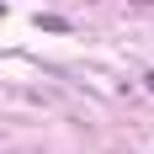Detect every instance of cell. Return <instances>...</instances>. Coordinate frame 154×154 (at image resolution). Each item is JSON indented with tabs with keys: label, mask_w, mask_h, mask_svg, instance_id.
I'll return each mask as SVG.
<instances>
[{
	"label": "cell",
	"mask_w": 154,
	"mask_h": 154,
	"mask_svg": "<svg viewBox=\"0 0 154 154\" xmlns=\"http://www.w3.org/2000/svg\"><path fill=\"white\" fill-rule=\"evenodd\" d=\"M37 27H43V32H69V21L53 16V11H43V16H37Z\"/></svg>",
	"instance_id": "cell-1"
},
{
	"label": "cell",
	"mask_w": 154,
	"mask_h": 154,
	"mask_svg": "<svg viewBox=\"0 0 154 154\" xmlns=\"http://www.w3.org/2000/svg\"><path fill=\"white\" fill-rule=\"evenodd\" d=\"M149 91H154V75H149Z\"/></svg>",
	"instance_id": "cell-3"
},
{
	"label": "cell",
	"mask_w": 154,
	"mask_h": 154,
	"mask_svg": "<svg viewBox=\"0 0 154 154\" xmlns=\"http://www.w3.org/2000/svg\"><path fill=\"white\" fill-rule=\"evenodd\" d=\"M133 5H154V0H133Z\"/></svg>",
	"instance_id": "cell-2"
}]
</instances>
